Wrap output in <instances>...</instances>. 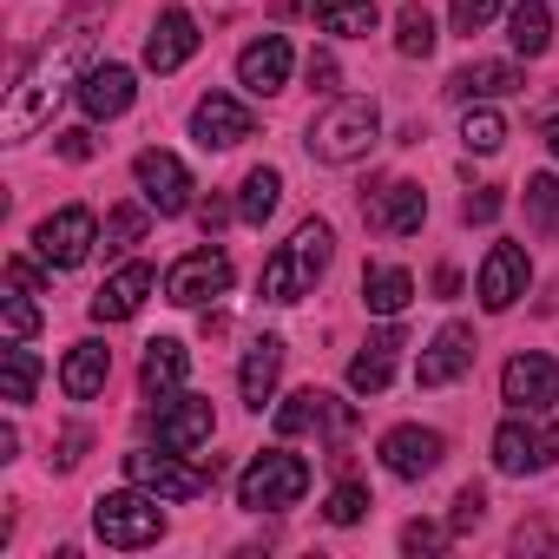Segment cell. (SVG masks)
Instances as JSON below:
<instances>
[{"label":"cell","mask_w":559,"mask_h":559,"mask_svg":"<svg viewBox=\"0 0 559 559\" xmlns=\"http://www.w3.org/2000/svg\"><path fill=\"white\" fill-rule=\"evenodd\" d=\"M86 53H93V34L86 27H67L21 80H14V93H8V112H0V139L8 145H21V139H34L47 119H53V106L67 99V80L86 67Z\"/></svg>","instance_id":"cell-1"},{"label":"cell","mask_w":559,"mask_h":559,"mask_svg":"<svg viewBox=\"0 0 559 559\" xmlns=\"http://www.w3.org/2000/svg\"><path fill=\"white\" fill-rule=\"evenodd\" d=\"M330 257H336V230H330L323 217H304L297 237H290V243H276L270 263H263V276H257L263 304H304V297L323 284Z\"/></svg>","instance_id":"cell-2"},{"label":"cell","mask_w":559,"mask_h":559,"mask_svg":"<svg viewBox=\"0 0 559 559\" xmlns=\"http://www.w3.org/2000/svg\"><path fill=\"white\" fill-rule=\"evenodd\" d=\"M376 139H382L376 99H330V106L310 119V132H304L310 158H323V165H356V158H369Z\"/></svg>","instance_id":"cell-3"},{"label":"cell","mask_w":559,"mask_h":559,"mask_svg":"<svg viewBox=\"0 0 559 559\" xmlns=\"http://www.w3.org/2000/svg\"><path fill=\"white\" fill-rule=\"evenodd\" d=\"M310 493V461L290 448H263L243 474H237V507L243 513H284Z\"/></svg>","instance_id":"cell-4"},{"label":"cell","mask_w":559,"mask_h":559,"mask_svg":"<svg viewBox=\"0 0 559 559\" xmlns=\"http://www.w3.org/2000/svg\"><path fill=\"white\" fill-rule=\"evenodd\" d=\"M93 533L119 552H139V546H158L165 533V513H158V493H145L139 480L119 487V493H99L93 500Z\"/></svg>","instance_id":"cell-5"},{"label":"cell","mask_w":559,"mask_h":559,"mask_svg":"<svg viewBox=\"0 0 559 559\" xmlns=\"http://www.w3.org/2000/svg\"><path fill=\"white\" fill-rule=\"evenodd\" d=\"M559 461V428L533 408H513L500 428H493V467L500 474H546Z\"/></svg>","instance_id":"cell-6"},{"label":"cell","mask_w":559,"mask_h":559,"mask_svg":"<svg viewBox=\"0 0 559 559\" xmlns=\"http://www.w3.org/2000/svg\"><path fill=\"white\" fill-rule=\"evenodd\" d=\"M34 243H40V263H47V270H80V263L99 250V217H93L86 204H67V211H53V217L34 230Z\"/></svg>","instance_id":"cell-7"},{"label":"cell","mask_w":559,"mask_h":559,"mask_svg":"<svg viewBox=\"0 0 559 559\" xmlns=\"http://www.w3.org/2000/svg\"><path fill=\"white\" fill-rule=\"evenodd\" d=\"M126 480H139V487L158 493V500H198V493L211 487V467L178 461V448H165V454L139 448V454H126Z\"/></svg>","instance_id":"cell-8"},{"label":"cell","mask_w":559,"mask_h":559,"mask_svg":"<svg viewBox=\"0 0 559 559\" xmlns=\"http://www.w3.org/2000/svg\"><path fill=\"white\" fill-rule=\"evenodd\" d=\"M224 290H230V257L224 250H191L165 270V304H178V310L217 304Z\"/></svg>","instance_id":"cell-9"},{"label":"cell","mask_w":559,"mask_h":559,"mask_svg":"<svg viewBox=\"0 0 559 559\" xmlns=\"http://www.w3.org/2000/svg\"><path fill=\"white\" fill-rule=\"evenodd\" d=\"M191 139H198L204 152H230V145L257 139V112H250L243 99H230V93H204V99L191 106Z\"/></svg>","instance_id":"cell-10"},{"label":"cell","mask_w":559,"mask_h":559,"mask_svg":"<svg viewBox=\"0 0 559 559\" xmlns=\"http://www.w3.org/2000/svg\"><path fill=\"white\" fill-rule=\"evenodd\" d=\"M211 428H217V415H211L204 395H158V408H152V435H158V448L198 454V448L211 441Z\"/></svg>","instance_id":"cell-11"},{"label":"cell","mask_w":559,"mask_h":559,"mask_svg":"<svg viewBox=\"0 0 559 559\" xmlns=\"http://www.w3.org/2000/svg\"><path fill=\"white\" fill-rule=\"evenodd\" d=\"M132 178H139V198L158 211V217H178V211H191V171L171 158V152H139L132 158Z\"/></svg>","instance_id":"cell-12"},{"label":"cell","mask_w":559,"mask_h":559,"mask_svg":"<svg viewBox=\"0 0 559 559\" xmlns=\"http://www.w3.org/2000/svg\"><path fill=\"white\" fill-rule=\"evenodd\" d=\"M441 454H448L441 428L402 421V428H389V435H382V467H389L395 480H428V474L441 467Z\"/></svg>","instance_id":"cell-13"},{"label":"cell","mask_w":559,"mask_h":559,"mask_svg":"<svg viewBox=\"0 0 559 559\" xmlns=\"http://www.w3.org/2000/svg\"><path fill=\"white\" fill-rule=\"evenodd\" d=\"M500 402H507V408H533V415H546V408L559 402V362L539 356V349L513 356V362L500 369Z\"/></svg>","instance_id":"cell-14"},{"label":"cell","mask_w":559,"mask_h":559,"mask_svg":"<svg viewBox=\"0 0 559 559\" xmlns=\"http://www.w3.org/2000/svg\"><path fill=\"white\" fill-rule=\"evenodd\" d=\"M290 67H297L290 40H284V34H263V40H250V47L237 53V86L257 93V99H270V93L290 86Z\"/></svg>","instance_id":"cell-15"},{"label":"cell","mask_w":559,"mask_h":559,"mask_svg":"<svg viewBox=\"0 0 559 559\" xmlns=\"http://www.w3.org/2000/svg\"><path fill=\"white\" fill-rule=\"evenodd\" d=\"M526 284H533V263H526V250L520 243H493L487 250V263H480V304L500 317V310H513L520 297H526Z\"/></svg>","instance_id":"cell-16"},{"label":"cell","mask_w":559,"mask_h":559,"mask_svg":"<svg viewBox=\"0 0 559 559\" xmlns=\"http://www.w3.org/2000/svg\"><path fill=\"white\" fill-rule=\"evenodd\" d=\"M362 217H369L376 230H389V237H408V230H421V217H428V191L408 185V178H395V185H382V191L362 198Z\"/></svg>","instance_id":"cell-17"},{"label":"cell","mask_w":559,"mask_h":559,"mask_svg":"<svg viewBox=\"0 0 559 559\" xmlns=\"http://www.w3.org/2000/svg\"><path fill=\"white\" fill-rule=\"evenodd\" d=\"M467 369H474V330H467V323H448V330L421 349L415 382H421V389H448V382H461Z\"/></svg>","instance_id":"cell-18"},{"label":"cell","mask_w":559,"mask_h":559,"mask_svg":"<svg viewBox=\"0 0 559 559\" xmlns=\"http://www.w3.org/2000/svg\"><path fill=\"white\" fill-rule=\"evenodd\" d=\"M152 290H158V270H152V263H126V270H112V276H106V290L93 297V323H126V317H139Z\"/></svg>","instance_id":"cell-19"},{"label":"cell","mask_w":559,"mask_h":559,"mask_svg":"<svg viewBox=\"0 0 559 559\" xmlns=\"http://www.w3.org/2000/svg\"><path fill=\"white\" fill-rule=\"evenodd\" d=\"M191 53H198V21H191L185 8H165V14L152 21V34H145V67H152V73H178Z\"/></svg>","instance_id":"cell-20"},{"label":"cell","mask_w":559,"mask_h":559,"mask_svg":"<svg viewBox=\"0 0 559 559\" xmlns=\"http://www.w3.org/2000/svg\"><path fill=\"white\" fill-rule=\"evenodd\" d=\"M132 99H139V86H132V67H86L80 73V106H86V119H119V112H132Z\"/></svg>","instance_id":"cell-21"},{"label":"cell","mask_w":559,"mask_h":559,"mask_svg":"<svg viewBox=\"0 0 559 559\" xmlns=\"http://www.w3.org/2000/svg\"><path fill=\"white\" fill-rule=\"evenodd\" d=\"M310 428H317V435H323V428L343 435V428H349V408H343L336 395H323V389H297L284 408H276V435H310Z\"/></svg>","instance_id":"cell-22"},{"label":"cell","mask_w":559,"mask_h":559,"mask_svg":"<svg viewBox=\"0 0 559 559\" xmlns=\"http://www.w3.org/2000/svg\"><path fill=\"white\" fill-rule=\"evenodd\" d=\"M276 376H284V336H257V343L243 349V369H237V395H243V408L263 415V402L276 395Z\"/></svg>","instance_id":"cell-23"},{"label":"cell","mask_w":559,"mask_h":559,"mask_svg":"<svg viewBox=\"0 0 559 559\" xmlns=\"http://www.w3.org/2000/svg\"><path fill=\"white\" fill-rule=\"evenodd\" d=\"M520 86H526V73H520L513 60H474V67H461V73L448 80V93L467 99V106H474V99H507V93H520Z\"/></svg>","instance_id":"cell-24"},{"label":"cell","mask_w":559,"mask_h":559,"mask_svg":"<svg viewBox=\"0 0 559 559\" xmlns=\"http://www.w3.org/2000/svg\"><path fill=\"white\" fill-rule=\"evenodd\" d=\"M106 376H112V349H106V343H73L67 362H60V389H67L73 402H93V395L106 389Z\"/></svg>","instance_id":"cell-25"},{"label":"cell","mask_w":559,"mask_h":559,"mask_svg":"<svg viewBox=\"0 0 559 559\" xmlns=\"http://www.w3.org/2000/svg\"><path fill=\"white\" fill-rule=\"evenodd\" d=\"M362 304H369V317H402L408 304H415V276L408 270H395V263H376L369 276H362Z\"/></svg>","instance_id":"cell-26"},{"label":"cell","mask_w":559,"mask_h":559,"mask_svg":"<svg viewBox=\"0 0 559 559\" xmlns=\"http://www.w3.org/2000/svg\"><path fill=\"white\" fill-rule=\"evenodd\" d=\"M395 349H402V330H382V336L349 362V389H356V395H382L389 376H395Z\"/></svg>","instance_id":"cell-27"},{"label":"cell","mask_w":559,"mask_h":559,"mask_svg":"<svg viewBox=\"0 0 559 559\" xmlns=\"http://www.w3.org/2000/svg\"><path fill=\"white\" fill-rule=\"evenodd\" d=\"M185 369H191V356H185V343H171V336H158V343H145V369H139V382H145V395L158 402V395H171V389L185 382Z\"/></svg>","instance_id":"cell-28"},{"label":"cell","mask_w":559,"mask_h":559,"mask_svg":"<svg viewBox=\"0 0 559 559\" xmlns=\"http://www.w3.org/2000/svg\"><path fill=\"white\" fill-rule=\"evenodd\" d=\"M376 0H317V27L336 40H369L376 34Z\"/></svg>","instance_id":"cell-29"},{"label":"cell","mask_w":559,"mask_h":559,"mask_svg":"<svg viewBox=\"0 0 559 559\" xmlns=\"http://www.w3.org/2000/svg\"><path fill=\"white\" fill-rule=\"evenodd\" d=\"M507 40H513V53H526V60H539V53L552 47V14H546V0H520V8L507 14Z\"/></svg>","instance_id":"cell-30"},{"label":"cell","mask_w":559,"mask_h":559,"mask_svg":"<svg viewBox=\"0 0 559 559\" xmlns=\"http://www.w3.org/2000/svg\"><path fill=\"white\" fill-rule=\"evenodd\" d=\"M40 389V356L34 349H0V402H34Z\"/></svg>","instance_id":"cell-31"},{"label":"cell","mask_w":559,"mask_h":559,"mask_svg":"<svg viewBox=\"0 0 559 559\" xmlns=\"http://www.w3.org/2000/svg\"><path fill=\"white\" fill-rule=\"evenodd\" d=\"M276 198H284V171L257 165V171L243 178V191H237V217H243V224H263V217L276 211Z\"/></svg>","instance_id":"cell-32"},{"label":"cell","mask_w":559,"mask_h":559,"mask_svg":"<svg viewBox=\"0 0 559 559\" xmlns=\"http://www.w3.org/2000/svg\"><path fill=\"white\" fill-rule=\"evenodd\" d=\"M526 224H533L539 237H559V178H552V171L526 178Z\"/></svg>","instance_id":"cell-33"},{"label":"cell","mask_w":559,"mask_h":559,"mask_svg":"<svg viewBox=\"0 0 559 559\" xmlns=\"http://www.w3.org/2000/svg\"><path fill=\"white\" fill-rule=\"evenodd\" d=\"M395 47H402L408 60H428V53H435V14L408 0V8L395 14Z\"/></svg>","instance_id":"cell-34"},{"label":"cell","mask_w":559,"mask_h":559,"mask_svg":"<svg viewBox=\"0 0 559 559\" xmlns=\"http://www.w3.org/2000/svg\"><path fill=\"white\" fill-rule=\"evenodd\" d=\"M461 145L480 152V158L500 152V145H507V119H500L493 106H467V119H461Z\"/></svg>","instance_id":"cell-35"},{"label":"cell","mask_w":559,"mask_h":559,"mask_svg":"<svg viewBox=\"0 0 559 559\" xmlns=\"http://www.w3.org/2000/svg\"><path fill=\"white\" fill-rule=\"evenodd\" d=\"M145 217H152V204H119V211H106V250L139 243V237H145Z\"/></svg>","instance_id":"cell-36"},{"label":"cell","mask_w":559,"mask_h":559,"mask_svg":"<svg viewBox=\"0 0 559 559\" xmlns=\"http://www.w3.org/2000/svg\"><path fill=\"white\" fill-rule=\"evenodd\" d=\"M0 310H8V336H14V343H27V336L40 330V310H34V290H14V284H8V304H0Z\"/></svg>","instance_id":"cell-37"},{"label":"cell","mask_w":559,"mask_h":559,"mask_svg":"<svg viewBox=\"0 0 559 559\" xmlns=\"http://www.w3.org/2000/svg\"><path fill=\"white\" fill-rule=\"evenodd\" d=\"M323 513H330V526H356V520L369 513V487H356V480H343V487L330 493V507H323Z\"/></svg>","instance_id":"cell-38"},{"label":"cell","mask_w":559,"mask_h":559,"mask_svg":"<svg viewBox=\"0 0 559 559\" xmlns=\"http://www.w3.org/2000/svg\"><path fill=\"white\" fill-rule=\"evenodd\" d=\"M507 8V0H448V14H454V34H480L493 14Z\"/></svg>","instance_id":"cell-39"},{"label":"cell","mask_w":559,"mask_h":559,"mask_svg":"<svg viewBox=\"0 0 559 559\" xmlns=\"http://www.w3.org/2000/svg\"><path fill=\"white\" fill-rule=\"evenodd\" d=\"M461 217H467V224H493V217H500V191H493V185H474V191L461 198Z\"/></svg>","instance_id":"cell-40"},{"label":"cell","mask_w":559,"mask_h":559,"mask_svg":"<svg viewBox=\"0 0 559 559\" xmlns=\"http://www.w3.org/2000/svg\"><path fill=\"white\" fill-rule=\"evenodd\" d=\"M480 513H487V493H480V487H461V493H454V520H448V533L480 526Z\"/></svg>","instance_id":"cell-41"},{"label":"cell","mask_w":559,"mask_h":559,"mask_svg":"<svg viewBox=\"0 0 559 559\" xmlns=\"http://www.w3.org/2000/svg\"><path fill=\"white\" fill-rule=\"evenodd\" d=\"M441 539H448V533H441L435 520H408V526H402V546H408V552H435Z\"/></svg>","instance_id":"cell-42"},{"label":"cell","mask_w":559,"mask_h":559,"mask_svg":"<svg viewBox=\"0 0 559 559\" xmlns=\"http://www.w3.org/2000/svg\"><path fill=\"white\" fill-rule=\"evenodd\" d=\"M60 158H73V165H86V158H93V132H86V126H73V132H60Z\"/></svg>","instance_id":"cell-43"},{"label":"cell","mask_w":559,"mask_h":559,"mask_svg":"<svg viewBox=\"0 0 559 559\" xmlns=\"http://www.w3.org/2000/svg\"><path fill=\"white\" fill-rule=\"evenodd\" d=\"M310 86L317 93H336V60L330 53H310Z\"/></svg>","instance_id":"cell-44"},{"label":"cell","mask_w":559,"mask_h":559,"mask_svg":"<svg viewBox=\"0 0 559 559\" xmlns=\"http://www.w3.org/2000/svg\"><path fill=\"white\" fill-rule=\"evenodd\" d=\"M8 284H14V290H40V270H34L27 257H14V263H8Z\"/></svg>","instance_id":"cell-45"},{"label":"cell","mask_w":559,"mask_h":559,"mask_svg":"<svg viewBox=\"0 0 559 559\" xmlns=\"http://www.w3.org/2000/svg\"><path fill=\"white\" fill-rule=\"evenodd\" d=\"M80 448H86V428H73V435L60 441V454H53V467H80Z\"/></svg>","instance_id":"cell-46"},{"label":"cell","mask_w":559,"mask_h":559,"mask_svg":"<svg viewBox=\"0 0 559 559\" xmlns=\"http://www.w3.org/2000/svg\"><path fill=\"white\" fill-rule=\"evenodd\" d=\"M224 217H230V204H224V198H204V204H198V224H204V230H217Z\"/></svg>","instance_id":"cell-47"},{"label":"cell","mask_w":559,"mask_h":559,"mask_svg":"<svg viewBox=\"0 0 559 559\" xmlns=\"http://www.w3.org/2000/svg\"><path fill=\"white\" fill-rule=\"evenodd\" d=\"M546 145H552V158H559V119H546Z\"/></svg>","instance_id":"cell-48"}]
</instances>
